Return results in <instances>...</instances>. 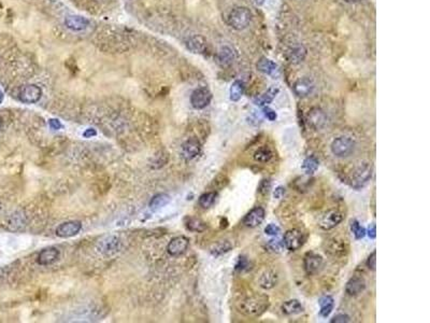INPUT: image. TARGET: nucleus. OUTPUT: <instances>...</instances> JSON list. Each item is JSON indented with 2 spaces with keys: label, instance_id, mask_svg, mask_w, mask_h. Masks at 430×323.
Instances as JSON below:
<instances>
[{
  "label": "nucleus",
  "instance_id": "obj_1",
  "mask_svg": "<svg viewBox=\"0 0 430 323\" xmlns=\"http://www.w3.org/2000/svg\"><path fill=\"white\" fill-rule=\"evenodd\" d=\"M270 306L269 297L264 294H253L238 301V310L248 317H260Z\"/></svg>",
  "mask_w": 430,
  "mask_h": 323
},
{
  "label": "nucleus",
  "instance_id": "obj_2",
  "mask_svg": "<svg viewBox=\"0 0 430 323\" xmlns=\"http://www.w3.org/2000/svg\"><path fill=\"white\" fill-rule=\"evenodd\" d=\"M252 21V13L246 7H236L228 16V23L236 31H243Z\"/></svg>",
  "mask_w": 430,
  "mask_h": 323
},
{
  "label": "nucleus",
  "instance_id": "obj_3",
  "mask_svg": "<svg viewBox=\"0 0 430 323\" xmlns=\"http://www.w3.org/2000/svg\"><path fill=\"white\" fill-rule=\"evenodd\" d=\"M372 177V166L370 164H362L360 166H358L353 175L350 178V182L352 188L360 190L367 184Z\"/></svg>",
  "mask_w": 430,
  "mask_h": 323
},
{
  "label": "nucleus",
  "instance_id": "obj_4",
  "mask_svg": "<svg viewBox=\"0 0 430 323\" xmlns=\"http://www.w3.org/2000/svg\"><path fill=\"white\" fill-rule=\"evenodd\" d=\"M354 149L355 141L348 136L336 138L332 143V151L336 157H348L353 153Z\"/></svg>",
  "mask_w": 430,
  "mask_h": 323
},
{
  "label": "nucleus",
  "instance_id": "obj_5",
  "mask_svg": "<svg viewBox=\"0 0 430 323\" xmlns=\"http://www.w3.org/2000/svg\"><path fill=\"white\" fill-rule=\"evenodd\" d=\"M304 242V233L297 228L290 229V231H288L284 234V237H283L284 247L290 251H296L300 249L302 247Z\"/></svg>",
  "mask_w": 430,
  "mask_h": 323
},
{
  "label": "nucleus",
  "instance_id": "obj_6",
  "mask_svg": "<svg viewBox=\"0 0 430 323\" xmlns=\"http://www.w3.org/2000/svg\"><path fill=\"white\" fill-rule=\"evenodd\" d=\"M326 252L334 257H343L348 252L346 240L340 237H334L326 241Z\"/></svg>",
  "mask_w": 430,
  "mask_h": 323
},
{
  "label": "nucleus",
  "instance_id": "obj_7",
  "mask_svg": "<svg viewBox=\"0 0 430 323\" xmlns=\"http://www.w3.org/2000/svg\"><path fill=\"white\" fill-rule=\"evenodd\" d=\"M211 100L212 93L206 88H199L192 93L190 104L195 109H204L210 105Z\"/></svg>",
  "mask_w": 430,
  "mask_h": 323
},
{
  "label": "nucleus",
  "instance_id": "obj_8",
  "mask_svg": "<svg viewBox=\"0 0 430 323\" xmlns=\"http://www.w3.org/2000/svg\"><path fill=\"white\" fill-rule=\"evenodd\" d=\"M343 214L340 211L329 210L322 215L318 221V225L325 231H328V229H332L336 225H339L343 221Z\"/></svg>",
  "mask_w": 430,
  "mask_h": 323
},
{
  "label": "nucleus",
  "instance_id": "obj_9",
  "mask_svg": "<svg viewBox=\"0 0 430 323\" xmlns=\"http://www.w3.org/2000/svg\"><path fill=\"white\" fill-rule=\"evenodd\" d=\"M322 257L314 252L306 253L304 260V270L308 275H316L322 267Z\"/></svg>",
  "mask_w": 430,
  "mask_h": 323
},
{
  "label": "nucleus",
  "instance_id": "obj_10",
  "mask_svg": "<svg viewBox=\"0 0 430 323\" xmlns=\"http://www.w3.org/2000/svg\"><path fill=\"white\" fill-rule=\"evenodd\" d=\"M42 91L38 85L30 84L24 86L20 92V99L25 104H34L40 100Z\"/></svg>",
  "mask_w": 430,
  "mask_h": 323
},
{
  "label": "nucleus",
  "instance_id": "obj_11",
  "mask_svg": "<svg viewBox=\"0 0 430 323\" xmlns=\"http://www.w3.org/2000/svg\"><path fill=\"white\" fill-rule=\"evenodd\" d=\"M190 246V239L185 236H178L172 239L167 247L168 253L172 256H180L186 252Z\"/></svg>",
  "mask_w": 430,
  "mask_h": 323
},
{
  "label": "nucleus",
  "instance_id": "obj_12",
  "mask_svg": "<svg viewBox=\"0 0 430 323\" xmlns=\"http://www.w3.org/2000/svg\"><path fill=\"white\" fill-rule=\"evenodd\" d=\"M264 217H266V211H264V208L260 206L255 207L243 218V224L250 228L257 227L262 223Z\"/></svg>",
  "mask_w": 430,
  "mask_h": 323
},
{
  "label": "nucleus",
  "instance_id": "obj_13",
  "mask_svg": "<svg viewBox=\"0 0 430 323\" xmlns=\"http://www.w3.org/2000/svg\"><path fill=\"white\" fill-rule=\"evenodd\" d=\"M81 228H82V224L81 222L78 221L64 222V223L60 224L56 228V235L60 237V238H69V237L76 235L81 231Z\"/></svg>",
  "mask_w": 430,
  "mask_h": 323
},
{
  "label": "nucleus",
  "instance_id": "obj_14",
  "mask_svg": "<svg viewBox=\"0 0 430 323\" xmlns=\"http://www.w3.org/2000/svg\"><path fill=\"white\" fill-rule=\"evenodd\" d=\"M202 151V143L197 138H190L186 140L182 146V156L186 161H190L200 153Z\"/></svg>",
  "mask_w": 430,
  "mask_h": 323
},
{
  "label": "nucleus",
  "instance_id": "obj_15",
  "mask_svg": "<svg viewBox=\"0 0 430 323\" xmlns=\"http://www.w3.org/2000/svg\"><path fill=\"white\" fill-rule=\"evenodd\" d=\"M364 289H366L364 279L362 277H358V276L350 278L346 285V292L350 296H358L364 291Z\"/></svg>",
  "mask_w": 430,
  "mask_h": 323
},
{
  "label": "nucleus",
  "instance_id": "obj_16",
  "mask_svg": "<svg viewBox=\"0 0 430 323\" xmlns=\"http://www.w3.org/2000/svg\"><path fill=\"white\" fill-rule=\"evenodd\" d=\"M308 123L309 125L315 129H320L322 127H324L326 124V114L322 112L318 108H314L312 109L309 114H308L306 118Z\"/></svg>",
  "mask_w": 430,
  "mask_h": 323
},
{
  "label": "nucleus",
  "instance_id": "obj_17",
  "mask_svg": "<svg viewBox=\"0 0 430 323\" xmlns=\"http://www.w3.org/2000/svg\"><path fill=\"white\" fill-rule=\"evenodd\" d=\"M90 21L81 16H68L64 19V25L74 32H81L88 26Z\"/></svg>",
  "mask_w": 430,
  "mask_h": 323
},
{
  "label": "nucleus",
  "instance_id": "obj_18",
  "mask_svg": "<svg viewBox=\"0 0 430 323\" xmlns=\"http://www.w3.org/2000/svg\"><path fill=\"white\" fill-rule=\"evenodd\" d=\"M186 48L192 53L204 54L206 51V41L202 36L195 35L186 41Z\"/></svg>",
  "mask_w": 430,
  "mask_h": 323
},
{
  "label": "nucleus",
  "instance_id": "obj_19",
  "mask_svg": "<svg viewBox=\"0 0 430 323\" xmlns=\"http://www.w3.org/2000/svg\"><path fill=\"white\" fill-rule=\"evenodd\" d=\"M314 90L313 82L308 78H304L298 80L295 85H294V92L298 97H306L309 96Z\"/></svg>",
  "mask_w": 430,
  "mask_h": 323
},
{
  "label": "nucleus",
  "instance_id": "obj_20",
  "mask_svg": "<svg viewBox=\"0 0 430 323\" xmlns=\"http://www.w3.org/2000/svg\"><path fill=\"white\" fill-rule=\"evenodd\" d=\"M58 257H60L58 249H56L54 247H50L46 249H43L41 251L38 256V263L40 265H43V266H46V265H51L54 262H56Z\"/></svg>",
  "mask_w": 430,
  "mask_h": 323
},
{
  "label": "nucleus",
  "instance_id": "obj_21",
  "mask_svg": "<svg viewBox=\"0 0 430 323\" xmlns=\"http://www.w3.org/2000/svg\"><path fill=\"white\" fill-rule=\"evenodd\" d=\"M278 283V275L274 270H266L260 278V285L264 290L274 288Z\"/></svg>",
  "mask_w": 430,
  "mask_h": 323
},
{
  "label": "nucleus",
  "instance_id": "obj_22",
  "mask_svg": "<svg viewBox=\"0 0 430 323\" xmlns=\"http://www.w3.org/2000/svg\"><path fill=\"white\" fill-rule=\"evenodd\" d=\"M304 311V308L302 305H301V303L298 299H290L288 301H285V303L282 305V312L284 314L292 315V314L302 313Z\"/></svg>",
  "mask_w": 430,
  "mask_h": 323
},
{
  "label": "nucleus",
  "instance_id": "obj_23",
  "mask_svg": "<svg viewBox=\"0 0 430 323\" xmlns=\"http://www.w3.org/2000/svg\"><path fill=\"white\" fill-rule=\"evenodd\" d=\"M185 226H186V228L188 229V231L196 232V233H202L206 231V227H208L206 222H204L202 220H200L198 218H192V217L186 218Z\"/></svg>",
  "mask_w": 430,
  "mask_h": 323
},
{
  "label": "nucleus",
  "instance_id": "obj_24",
  "mask_svg": "<svg viewBox=\"0 0 430 323\" xmlns=\"http://www.w3.org/2000/svg\"><path fill=\"white\" fill-rule=\"evenodd\" d=\"M318 304H320V315L327 318L328 315L330 314L332 312V310H334V299L332 296L325 295V296H322L318 299Z\"/></svg>",
  "mask_w": 430,
  "mask_h": 323
},
{
  "label": "nucleus",
  "instance_id": "obj_25",
  "mask_svg": "<svg viewBox=\"0 0 430 323\" xmlns=\"http://www.w3.org/2000/svg\"><path fill=\"white\" fill-rule=\"evenodd\" d=\"M278 88H271L266 93H264L262 95L255 98L254 103H255V105L260 106V107L269 105L270 103H272V100L276 98V96L278 95Z\"/></svg>",
  "mask_w": 430,
  "mask_h": 323
},
{
  "label": "nucleus",
  "instance_id": "obj_26",
  "mask_svg": "<svg viewBox=\"0 0 430 323\" xmlns=\"http://www.w3.org/2000/svg\"><path fill=\"white\" fill-rule=\"evenodd\" d=\"M257 69L264 75H272L276 71L278 66L274 62L266 59V57H262V59H260L257 63Z\"/></svg>",
  "mask_w": 430,
  "mask_h": 323
},
{
  "label": "nucleus",
  "instance_id": "obj_27",
  "mask_svg": "<svg viewBox=\"0 0 430 323\" xmlns=\"http://www.w3.org/2000/svg\"><path fill=\"white\" fill-rule=\"evenodd\" d=\"M234 61V53L230 48L225 47L218 53V63L222 66H229Z\"/></svg>",
  "mask_w": 430,
  "mask_h": 323
},
{
  "label": "nucleus",
  "instance_id": "obj_28",
  "mask_svg": "<svg viewBox=\"0 0 430 323\" xmlns=\"http://www.w3.org/2000/svg\"><path fill=\"white\" fill-rule=\"evenodd\" d=\"M232 248H234V245L230 241L222 240L218 243H215V245L211 248V253L215 256H218L228 252V251H230Z\"/></svg>",
  "mask_w": 430,
  "mask_h": 323
},
{
  "label": "nucleus",
  "instance_id": "obj_29",
  "mask_svg": "<svg viewBox=\"0 0 430 323\" xmlns=\"http://www.w3.org/2000/svg\"><path fill=\"white\" fill-rule=\"evenodd\" d=\"M272 156H274V153L268 147H262L255 151L254 160L260 163H268L271 161Z\"/></svg>",
  "mask_w": 430,
  "mask_h": 323
},
{
  "label": "nucleus",
  "instance_id": "obj_30",
  "mask_svg": "<svg viewBox=\"0 0 430 323\" xmlns=\"http://www.w3.org/2000/svg\"><path fill=\"white\" fill-rule=\"evenodd\" d=\"M170 202V197L167 194H158L152 198L150 203V208L152 210H158L166 206Z\"/></svg>",
  "mask_w": 430,
  "mask_h": 323
},
{
  "label": "nucleus",
  "instance_id": "obj_31",
  "mask_svg": "<svg viewBox=\"0 0 430 323\" xmlns=\"http://www.w3.org/2000/svg\"><path fill=\"white\" fill-rule=\"evenodd\" d=\"M216 197H218V193L215 191L206 192V193L202 194V196H200L199 205H200V207H202L204 209H208V208H210L213 206V204L215 203V200H216Z\"/></svg>",
  "mask_w": 430,
  "mask_h": 323
},
{
  "label": "nucleus",
  "instance_id": "obj_32",
  "mask_svg": "<svg viewBox=\"0 0 430 323\" xmlns=\"http://www.w3.org/2000/svg\"><path fill=\"white\" fill-rule=\"evenodd\" d=\"M244 93V85L239 80L234 81L230 86V99L232 102H239Z\"/></svg>",
  "mask_w": 430,
  "mask_h": 323
},
{
  "label": "nucleus",
  "instance_id": "obj_33",
  "mask_svg": "<svg viewBox=\"0 0 430 323\" xmlns=\"http://www.w3.org/2000/svg\"><path fill=\"white\" fill-rule=\"evenodd\" d=\"M318 166H320L318 161L315 159V157L310 156V157H306V159L304 161L302 169L306 171V174L308 176H311L318 169Z\"/></svg>",
  "mask_w": 430,
  "mask_h": 323
},
{
  "label": "nucleus",
  "instance_id": "obj_34",
  "mask_svg": "<svg viewBox=\"0 0 430 323\" xmlns=\"http://www.w3.org/2000/svg\"><path fill=\"white\" fill-rule=\"evenodd\" d=\"M118 245V240L116 238V237H108L104 240H102V242L100 243V250H102V252L104 253H110L112 251H116Z\"/></svg>",
  "mask_w": 430,
  "mask_h": 323
},
{
  "label": "nucleus",
  "instance_id": "obj_35",
  "mask_svg": "<svg viewBox=\"0 0 430 323\" xmlns=\"http://www.w3.org/2000/svg\"><path fill=\"white\" fill-rule=\"evenodd\" d=\"M306 54V52L304 47L292 48V50L288 52V60L292 63H300L304 60Z\"/></svg>",
  "mask_w": 430,
  "mask_h": 323
},
{
  "label": "nucleus",
  "instance_id": "obj_36",
  "mask_svg": "<svg viewBox=\"0 0 430 323\" xmlns=\"http://www.w3.org/2000/svg\"><path fill=\"white\" fill-rule=\"evenodd\" d=\"M350 231L354 234L356 239H362L366 236V228L357 220L350 221Z\"/></svg>",
  "mask_w": 430,
  "mask_h": 323
},
{
  "label": "nucleus",
  "instance_id": "obj_37",
  "mask_svg": "<svg viewBox=\"0 0 430 323\" xmlns=\"http://www.w3.org/2000/svg\"><path fill=\"white\" fill-rule=\"evenodd\" d=\"M267 247L270 249V251H272V252L278 253V252H281L282 249L284 248V243H283V241L278 240V239H271L268 241Z\"/></svg>",
  "mask_w": 430,
  "mask_h": 323
},
{
  "label": "nucleus",
  "instance_id": "obj_38",
  "mask_svg": "<svg viewBox=\"0 0 430 323\" xmlns=\"http://www.w3.org/2000/svg\"><path fill=\"white\" fill-rule=\"evenodd\" d=\"M227 183H228V178L224 175H220L214 179L213 182H212V185L214 186V189L220 190V189L225 188Z\"/></svg>",
  "mask_w": 430,
  "mask_h": 323
},
{
  "label": "nucleus",
  "instance_id": "obj_39",
  "mask_svg": "<svg viewBox=\"0 0 430 323\" xmlns=\"http://www.w3.org/2000/svg\"><path fill=\"white\" fill-rule=\"evenodd\" d=\"M270 190H271V181L269 179H264V180L260 182V186H258V191H260V193H262V195H266V194L270 192Z\"/></svg>",
  "mask_w": 430,
  "mask_h": 323
},
{
  "label": "nucleus",
  "instance_id": "obj_40",
  "mask_svg": "<svg viewBox=\"0 0 430 323\" xmlns=\"http://www.w3.org/2000/svg\"><path fill=\"white\" fill-rule=\"evenodd\" d=\"M248 267V261L246 260V257L244 256H239L238 262L236 264V270L238 271H242Z\"/></svg>",
  "mask_w": 430,
  "mask_h": 323
},
{
  "label": "nucleus",
  "instance_id": "obj_41",
  "mask_svg": "<svg viewBox=\"0 0 430 323\" xmlns=\"http://www.w3.org/2000/svg\"><path fill=\"white\" fill-rule=\"evenodd\" d=\"M280 232H281V228H280L276 224H268L266 226V228H264V233H266L269 236H274L276 237V236H278L280 234Z\"/></svg>",
  "mask_w": 430,
  "mask_h": 323
},
{
  "label": "nucleus",
  "instance_id": "obj_42",
  "mask_svg": "<svg viewBox=\"0 0 430 323\" xmlns=\"http://www.w3.org/2000/svg\"><path fill=\"white\" fill-rule=\"evenodd\" d=\"M367 266L371 270H374V271L376 270V251H374V252L369 255L368 260H367Z\"/></svg>",
  "mask_w": 430,
  "mask_h": 323
},
{
  "label": "nucleus",
  "instance_id": "obj_43",
  "mask_svg": "<svg viewBox=\"0 0 430 323\" xmlns=\"http://www.w3.org/2000/svg\"><path fill=\"white\" fill-rule=\"evenodd\" d=\"M264 117H266L271 122L276 121L278 118L276 112L274 110H272L271 108H269V107H264Z\"/></svg>",
  "mask_w": 430,
  "mask_h": 323
},
{
  "label": "nucleus",
  "instance_id": "obj_44",
  "mask_svg": "<svg viewBox=\"0 0 430 323\" xmlns=\"http://www.w3.org/2000/svg\"><path fill=\"white\" fill-rule=\"evenodd\" d=\"M330 322L332 323H348V322H350V317L348 314L339 313V314L334 315V317L330 320Z\"/></svg>",
  "mask_w": 430,
  "mask_h": 323
},
{
  "label": "nucleus",
  "instance_id": "obj_45",
  "mask_svg": "<svg viewBox=\"0 0 430 323\" xmlns=\"http://www.w3.org/2000/svg\"><path fill=\"white\" fill-rule=\"evenodd\" d=\"M366 234H368V236L370 237L371 239H376V226L374 223H372L371 225H369L368 231L366 232Z\"/></svg>",
  "mask_w": 430,
  "mask_h": 323
},
{
  "label": "nucleus",
  "instance_id": "obj_46",
  "mask_svg": "<svg viewBox=\"0 0 430 323\" xmlns=\"http://www.w3.org/2000/svg\"><path fill=\"white\" fill-rule=\"evenodd\" d=\"M285 195V189L283 186H278L274 192V197L276 199H281Z\"/></svg>",
  "mask_w": 430,
  "mask_h": 323
},
{
  "label": "nucleus",
  "instance_id": "obj_47",
  "mask_svg": "<svg viewBox=\"0 0 430 323\" xmlns=\"http://www.w3.org/2000/svg\"><path fill=\"white\" fill-rule=\"evenodd\" d=\"M48 124H50V127H51L52 129H55V131H57V129H60L62 127L60 122L58 120H56V119H51V120H50L48 121Z\"/></svg>",
  "mask_w": 430,
  "mask_h": 323
},
{
  "label": "nucleus",
  "instance_id": "obj_48",
  "mask_svg": "<svg viewBox=\"0 0 430 323\" xmlns=\"http://www.w3.org/2000/svg\"><path fill=\"white\" fill-rule=\"evenodd\" d=\"M83 135H84V137H86V138H90V137H94V136H96L97 132L95 131L94 128H88V129H86V132Z\"/></svg>",
  "mask_w": 430,
  "mask_h": 323
},
{
  "label": "nucleus",
  "instance_id": "obj_49",
  "mask_svg": "<svg viewBox=\"0 0 430 323\" xmlns=\"http://www.w3.org/2000/svg\"><path fill=\"white\" fill-rule=\"evenodd\" d=\"M254 2L257 6H262L264 3V0H254Z\"/></svg>",
  "mask_w": 430,
  "mask_h": 323
},
{
  "label": "nucleus",
  "instance_id": "obj_50",
  "mask_svg": "<svg viewBox=\"0 0 430 323\" xmlns=\"http://www.w3.org/2000/svg\"><path fill=\"white\" fill-rule=\"evenodd\" d=\"M344 2L350 3V4H355V3H360V0H344Z\"/></svg>",
  "mask_w": 430,
  "mask_h": 323
}]
</instances>
